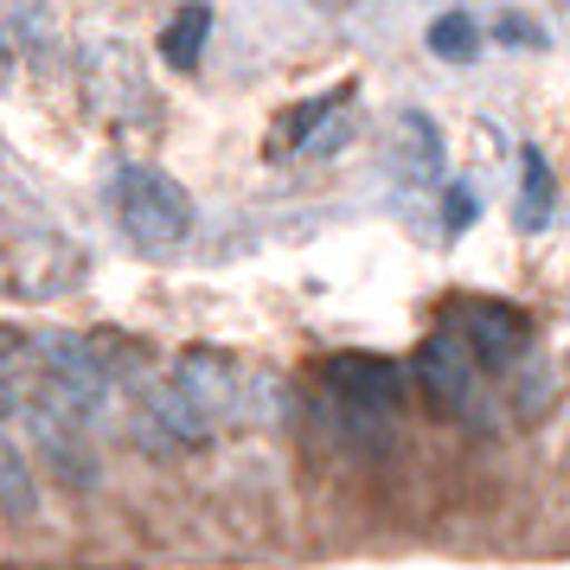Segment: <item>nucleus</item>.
Listing matches in <instances>:
<instances>
[{
  "instance_id": "1",
  "label": "nucleus",
  "mask_w": 570,
  "mask_h": 570,
  "mask_svg": "<svg viewBox=\"0 0 570 570\" xmlns=\"http://www.w3.org/2000/svg\"><path fill=\"white\" fill-rule=\"evenodd\" d=\"M116 218L141 250H167L193 232V199L180 180H167L160 167H122L116 180Z\"/></svg>"
},
{
  "instance_id": "2",
  "label": "nucleus",
  "mask_w": 570,
  "mask_h": 570,
  "mask_svg": "<svg viewBox=\"0 0 570 570\" xmlns=\"http://www.w3.org/2000/svg\"><path fill=\"white\" fill-rule=\"evenodd\" d=\"M449 334L462 340L468 360L481 365V372H507V365H519V353H525L532 321L519 308H507V302H462Z\"/></svg>"
},
{
  "instance_id": "3",
  "label": "nucleus",
  "mask_w": 570,
  "mask_h": 570,
  "mask_svg": "<svg viewBox=\"0 0 570 570\" xmlns=\"http://www.w3.org/2000/svg\"><path fill=\"white\" fill-rule=\"evenodd\" d=\"M411 379L423 391V404L436 416H462L474 404V360H468V346L455 334H430L416 346L411 360Z\"/></svg>"
},
{
  "instance_id": "4",
  "label": "nucleus",
  "mask_w": 570,
  "mask_h": 570,
  "mask_svg": "<svg viewBox=\"0 0 570 570\" xmlns=\"http://www.w3.org/2000/svg\"><path fill=\"white\" fill-rule=\"evenodd\" d=\"M327 385H334V397L353 404V411L391 416L404 404V372L391 360H379V353H340V360H327Z\"/></svg>"
},
{
  "instance_id": "5",
  "label": "nucleus",
  "mask_w": 570,
  "mask_h": 570,
  "mask_svg": "<svg viewBox=\"0 0 570 570\" xmlns=\"http://www.w3.org/2000/svg\"><path fill=\"white\" fill-rule=\"evenodd\" d=\"M174 391H180L186 404L212 423V411H232V404H237L244 379H237V365L225 360V353L193 346V353H180V360H174Z\"/></svg>"
},
{
  "instance_id": "6",
  "label": "nucleus",
  "mask_w": 570,
  "mask_h": 570,
  "mask_svg": "<svg viewBox=\"0 0 570 570\" xmlns=\"http://www.w3.org/2000/svg\"><path fill=\"white\" fill-rule=\"evenodd\" d=\"M206 39H212V13L206 7H180V13L167 20V32H160V58H167L174 71H193L199 52H206Z\"/></svg>"
},
{
  "instance_id": "7",
  "label": "nucleus",
  "mask_w": 570,
  "mask_h": 570,
  "mask_svg": "<svg viewBox=\"0 0 570 570\" xmlns=\"http://www.w3.org/2000/svg\"><path fill=\"white\" fill-rule=\"evenodd\" d=\"M0 513L7 519H32L39 513V493H32V474L20 462V449L0 436Z\"/></svg>"
},
{
  "instance_id": "8",
  "label": "nucleus",
  "mask_w": 570,
  "mask_h": 570,
  "mask_svg": "<svg viewBox=\"0 0 570 570\" xmlns=\"http://www.w3.org/2000/svg\"><path fill=\"white\" fill-rule=\"evenodd\" d=\"M155 423H160V430H167L174 442H206V436H212V423H206L199 411H193V404H186V397H180L174 385L155 391Z\"/></svg>"
},
{
  "instance_id": "9",
  "label": "nucleus",
  "mask_w": 570,
  "mask_h": 570,
  "mask_svg": "<svg viewBox=\"0 0 570 570\" xmlns=\"http://www.w3.org/2000/svg\"><path fill=\"white\" fill-rule=\"evenodd\" d=\"M430 52L455 58V65H468V58L481 52V27L468 20V13H442L436 27H430Z\"/></svg>"
},
{
  "instance_id": "10",
  "label": "nucleus",
  "mask_w": 570,
  "mask_h": 570,
  "mask_svg": "<svg viewBox=\"0 0 570 570\" xmlns=\"http://www.w3.org/2000/svg\"><path fill=\"white\" fill-rule=\"evenodd\" d=\"M544 199H551V167L525 148V225H544Z\"/></svg>"
},
{
  "instance_id": "11",
  "label": "nucleus",
  "mask_w": 570,
  "mask_h": 570,
  "mask_svg": "<svg viewBox=\"0 0 570 570\" xmlns=\"http://www.w3.org/2000/svg\"><path fill=\"white\" fill-rule=\"evenodd\" d=\"M462 225H474V193L455 186V193H449V232H462Z\"/></svg>"
},
{
  "instance_id": "12",
  "label": "nucleus",
  "mask_w": 570,
  "mask_h": 570,
  "mask_svg": "<svg viewBox=\"0 0 570 570\" xmlns=\"http://www.w3.org/2000/svg\"><path fill=\"white\" fill-rule=\"evenodd\" d=\"M20 411V385H13V365L0 360V416H13Z\"/></svg>"
},
{
  "instance_id": "13",
  "label": "nucleus",
  "mask_w": 570,
  "mask_h": 570,
  "mask_svg": "<svg viewBox=\"0 0 570 570\" xmlns=\"http://www.w3.org/2000/svg\"><path fill=\"white\" fill-rule=\"evenodd\" d=\"M500 39H519V46H539V27H532V20H513V13H507V20H500Z\"/></svg>"
}]
</instances>
